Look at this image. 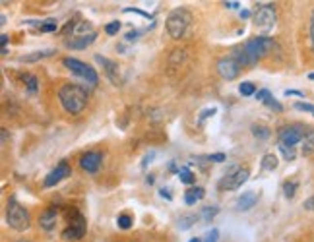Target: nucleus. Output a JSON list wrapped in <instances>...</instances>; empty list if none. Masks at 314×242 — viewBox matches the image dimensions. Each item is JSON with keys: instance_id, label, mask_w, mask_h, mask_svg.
Instances as JSON below:
<instances>
[{"instance_id": "nucleus-32", "label": "nucleus", "mask_w": 314, "mask_h": 242, "mask_svg": "<svg viewBox=\"0 0 314 242\" xmlns=\"http://www.w3.org/2000/svg\"><path fill=\"white\" fill-rule=\"evenodd\" d=\"M295 109L297 110H307V112L314 114V105H311V103H295Z\"/></svg>"}, {"instance_id": "nucleus-17", "label": "nucleus", "mask_w": 314, "mask_h": 242, "mask_svg": "<svg viewBox=\"0 0 314 242\" xmlns=\"http://www.w3.org/2000/svg\"><path fill=\"white\" fill-rule=\"evenodd\" d=\"M256 95H258L256 99H258V101H262L264 105H268L269 109H273V110H277V112H281V110H283L281 103H277V101H275V99L271 97V93H269L268 89H260V91H258Z\"/></svg>"}, {"instance_id": "nucleus-29", "label": "nucleus", "mask_w": 314, "mask_h": 242, "mask_svg": "<svg viewBox=\"0 0 314 242\" xmlns=\"http://www.w3.org/2000/svg\"><path fill=\"white\" fill-rule=\"evenodd\" d=\"M279 151H281V155H283V159H285V161H295V157H297V153H295V147L279 145Z\"/></svg>"}, {"instance_id": "nucleus-43", "label": "nucleus", "mask_w": 314, "mask_h": 242, "mask_svg": "<svg viewBox=\"0 0 314 242\" xmlns=\"http://www.w3.org/2000/svg\"><path fill=\"white\" fill-rule=\"evenodd\" d=\"M152 157H154V153H150V155H146V159H144V163H142V167H144V169L148 167V163L152 161Z\"/></svg>"}, {"instance_id": "nucleus-30", "label": "nucleus", "mask_w": 314, "mask_h": 242, "mask_svg": "<svg viewBox=\"0 0 314 242\" xmlns=\"http://www.w3.org/2000/svg\"><path fill=\"white\" fill-rule=\"evenodd\" d=\"M252 134H254V138H258V140H268V138H269V130H268L266 126H252Z\"/></svg>"}, {"instance_id": "nucleus-31", "label": "nucleus", "mask_w": 314, "mask_h": 242, "mask_svg": "<svg viewBox=\"0 0 314 242\" xmlns=\"http://www.w3.org/2000/svg\"><path fill=\"white\" fill-rule=\"evenodd\" d=\"M118 31H120V22H118V20L105 25V33H107V35H116Z\"/></svg>"}, {"instance_id": "nucleus-19", "label": "nucleus", "mask_w": 314, "mask_h": 242, "mask_svg": "<svg viewBox=\"0 0 314 242\" xmlns=\"http://www.w3.org/2000/svg\"><path fill=\"white\" fill-rule=\"evenodd\" d=\"M204 196H206V192H204L202 186H192L190 190H186V194H184V201H186L188 205H194L196 201L204 199Z\"/></svg>"}, {"instance_id": "nucleus-7", "label": "nucleus", "mask_w": 314, "mask_h": 242, "mask_svg": "<svg viewBox=\"0 0 314 242\" xmlns=\"http://www.w3.org/2000/svg\"><path fill=\"white\" fill-rule=\"evenodd\" d=\"M62 64H64L72 74H76V76H80L82 80H86L91 88H97L99 76H97V72H95L93 66H88L86 62H82V60H78V58H72V56H66V58L62 60Z\"/></svg>"}, {"instance_id": "nucleus-45", "label": "nucleus", "mask_w": 314, "mask_h": 242, "mask_svg": "<svg viewBox=\"0 0 314 242\" xmlns=\"http://www.w3.org/2000/svg\"><path fill=\"white\" fill-rule=\"evenodd\" d=\"M248 16H250L248 10H241V18H248Z\"/></svg>"}, {"instance_id": "nucleus-23", "label": "nucleus", "mask_w": 314, "mask_h": 242, "mask_svg": "<svg viewBox=\"0 0 314 242\" xmlns=\"http://www.w3.org/2000/svg\"><path fill=\"white\" fill-rule=\"evenodd\" d=\"M297 188H299V182H297V180H287V182L283 184V194H285V198H287V199L295 198Z\"/></svg>"}, {"instance_id": "nucleus-21", "label": "nucleus", "mask_w": 314, "mask_h": 242, "mask_svg": "<svg viewBox=\"0 0 314 242\" xmlns=\"http://www.w3.org/2000/svg\"><path fill=\"white\" fill-rule=\"evenodd\" d=\"M275 167H277V157H275L273 153L264 155V159H262V169H264V171H273Z\"/></svg>"}, {"instance_id": "nucleus-14", "label": "nucleus", "mask_w": 314, "mask_h": 242, "mask_svg": "<svg viewBox=\"0 0 314 242\" xmlns=\"http://www.w3.org/2000/svg\"><path fill=\"white\" fill-rule=\"evenodd\" d=\"M95 62H99V64L103 66L107 78H109L114 86H118V84H120V70H118V64H114L112 60L105 58V56H101V54H95Z\"/></svg>"}, {"instance_id": "nucleus-48", "label": "nucleus", "mask_w": 314, "mask_h": 242, "mask_svg": "<svg viewBox=\"0 0 314 242\" xmlns=\"http://www.w3.org/2000/svg\"><path fill=\"white\" fill-rule=\"evenodd\" d=\"M18 242H29V241H18Z\"/></svg>"}, {"instance_id": "nucleus-6", "label": "nucleus", "mask_w": 314, "mask_h": 242, "mask_svg": "<svg viewBox=\"0 0 314 242\" xmlns=\"http://www.w3.org/2000/svg\"><path fill=\"white\" fill-rule=\"evenodd\" d=\"M6 223H8V227H12V229L18 231V233L27 231L29 225H31L27 209H25L16 198H10V201H8V207H6Z\"/></svg>"}, {"instance_id": "nucleus-2", "label": "nucleus", "mask_w": 314, "mask_h": 242, "mask_svg": "<svg viewBox=\"0 0 314 242\" xmlns=\"http://www.w3.org/2000/svg\"><path fill=\"white\" fill-rule=\"evenodd\" d=\"M58 101H60V105L64 107L66 112L80 114V112L86 110L90 95H88V89L78 86V84H64L58 89Z\"/></svg>"}, {"instance_id": "nucleus-13", "label": "nucleus", "mask_w": 314, "mask_h": 242, "mask_svg": "<svg viewBox=\"0 0 314 242\" xmlns=\"http://www.w3.org/2000/svg\"><path fill=\"white\" fill-rule=\"evenodd\" d=\"M101 163H103V155L99 151H88L80 157V167L90 175H95L101 169Z\"/></svg>"}, {"instance_id": "nucleus-28", "label": "nucleus", "mask_w": 314, "mask_h": 242, "mask_svg": "<svg viewBox=\"0 0 314 242\" xmlns=\"http://www.w3.org/2000/svg\"><path fill=\"white\" fill-rule=\"evenodd\" d=\"M194 178H196V176H194L188 169H180V171H179V180H180L182 184H192Z\"/></svg>"}, {"instance_id": "nucleus-9", "label": "nucleus", "mask_w": 314, "mask_h": 242, "mask_svg": "<svg viewBox=\"0 0 314 242\" xmlns=\"http://www.w3.org/2000/svg\"><path fill=\"white\" fill-rule=\"evenodd\" d=\"M277 22V12L273 8V4L264 2L256 8L254 12V27L260 31H269Z\"/></svg>"}, {"instance_id": "nucleus-46", "label": "nucleus", "mask_w": 314, "mask_h": 242, "mask_svg": "<svg viewBox=\"0 0 314 242\" xmlns=\"http://www.w3.org/2000/svg\"><path fill=\"white\" fill-rule=\"evenodd\" d=\"M309 80H314V72L313 74H309Z\"/></svg>"}, {"instance_id": "nucleus-26", "label": "nucleus", "mask_w": 314, "mask_h": 242, "mask_svg": "<svg viewBox=\"0 0 314 242\" xmlns=\"http://www.w3.org/2000/svg\"><path fill=\"white\" fill-rule=\"evenodd\" d=\"M217 213H219V207H217V205H211V207H204V209H202L200 217H202V219L208 223V221H211V219H213Z\"/></svg>"}, {"instance_id": "nucleus-4", "label": "nucleus", "mask_w": 314, "mask_h": 242, "mask_svg": "<svg viewBox=\"0 0 314 242\" xmlns=\"http://www.w3.org/2000/svg\"><path fill=\"white\" fill-rule=\"evenodd\" d=\"M165 27H167V33L171 35V39H184L192 27V12L186 8H175L167 16Z\"/></svg>"}, {"instance_id": "nucleus-10", "label": "nucleus", "mask_w": 314, "mask_h": 242, "mask_svg": "<svg viewBox=\"0 0 314 242\" xmlns=\"http://www.w3.org/2000/svg\"><path fill=\"white\" fill-rule=\"evenodd\" d=\"M309 126H303V124H293V126H283L277 134L279 138V145H287V147H295L297 144L303 142L305 134H307Z\"/></svg>"}, {"instance_id": "nucleus-40", "label": "nucleus", "mask_w": 314, "mask_h": 242, "mask_svg": "<svg viewBox=\"0 0 314 242\" xmlns=\"http://www.w3.org/2000/svg\"><path fill=\"white\" fill-rule=\"evenodd\" d=\"M159 196H161V198H165V199H171V198H173L171 192H169V188H161V190H159Z\"/></svg>"}, {"instance_id": "nucleus-20", "label": "nucleus", "mask_w": 314, "mask_h": 242, "mask_svg": "<svg viewBox=\"0 0 314 242\" xmlns=\"http://www.w3.org/2000/svg\"><path fill=\"white\" fill-rule=\"evenodd\" d=\"M52 54H54V50H52V48H47V50H37V52H33V54H23V56H20V60H22V62H35V60H43V58L52 56Z\"/></svg>"}, {"instance_id": "nucleus-37", "label": "nucleus", "mask_w": 314, "mask_h": 242, "mask_svg": "<svg viewBox=\"0 0 314 242\" xmlns=\"http://www.w3.org/2000/svg\"><path fill=\"white\" fill-rule=\"evenodd\" d=\"M0 43H2V54H8V35L6 33L0 35Z\"/></svg>"}, {"instance_id": "nucleus-18", "label": "nucleus", "mask_w": 314, "mask_h": 242, "mask_svg": "<svg viewBox=\"0 0 314 242\" xmlns=\"http://www.w3.org/2000/svg\"><path fill=\"white\" fill-rule=\"evenodd\" d=\"M303 155L305 157H313L314 155V128L309 126V130H307V134H305V138H303Z\"/></svg>"}, {"instance_id": "nucleus-15", "label": "nucleus", "mask_w": 314, "mask_h": 242, "mask_svg": "<svg viewBox=\"0 0 314 242\" xmlns=\"http://www.w3.org/2000/svg\"><path fill=\"white\" fill-rule=\"evenodd\" d=\"M56 219H58V211L56 207H47L41 215H39V227L43 231H52L56 227Z\"/></svg>"}, {"instance_id": "nucleus-16", "label": "nucleus", "mask_w": 314, "mask_h": 242, "mask_svg": "<svg viewBox=\"0 0 314 242\" xmlns=\"http://www.w3.org/2000/svg\"><path fill=\"white\" fill-rule=\"evenodd\" d=\"M260 199V194L254 192V190H248V192H243V196L237 199V209L239 211H248L256 205V201Z\"/></svg>"}, {"instance_id": "nucleus-47", "label": "nucleus", "mask_w": 314, "mask_h": 242, "mask_svg": "<svg viewBox=\"0 0 314 242\" xmlns=\"http://www.w3.org/2000/svg\"><path fill=\"white\" fill-rule=\"evenodd\" d=\"M188 242H200L198 239H192V241H188Z\"/></svg>"}, {"instance_id": "nucleus-8", "label": "nucleus", "mask_w": 314, "mask_h": 242, "mask_svg": "<svg viewBox=\"0 0 314 242\" xmlns=\"http://www.w3.org/2000/svg\"><path fill=\"white\" fill-rule=\"evenodd\" d=\"M86 231H88V223H86V217L74 209L72 211V217L68 219V227L62 231V239L66 242H78L86 237Z\"/></svg>"}, {"instance_id": "nucleus-1", "label": "nucleus", "mask_w": 314, "mask_h": 242, "mask_svg": "<svg viewBox=\"0 0 314 242\" xmlns=\"http://www.w3.org/2000/svg\"><path fill=\"white\" fill-rule=\"evenodd\" d=\"M275 47V43H273V39H269V37H252V39H248L243 47L235 48L233 50V58L241 64V66H254V64H258L262 58L271 50V48Z\"/></svg>"}, {"instance_id": "nucleus-41", "label": "nucleus", "mask_w": 314, "mask_h": 242, "mask_svg": "<svg viewBox=\"0 0 314 242\" xmlns=\"http://www.w3.org/2000/svg\"><path fill=\"white\" fill-rule=\"evenodd\" d=\"M138 37H140V31H130V33L126 35L128 41H134V39H138Z\"/></svg>"}, {"instance_id": "nucleus-38", "label": "nucleus", "mask_w": 314, "mask_h": 242, "mask_svg": "<svg viewBox=\"0 0 314 242\" xmlns=\"http://www.w3.org/2000/svg\"><path fill=\"white\" fill-rule=\"evenodd\" d=\"M124 12H134V14H140V16H144V18L152 20V16H150V14H146L144 10H138V8H124Z\"/></svg>"}, {"instance_id": "nucleus-25", "label": "nucleus", "mask_w": 314, "mask_h": 242, "mask_svg": "<svg viewBox=\"0 0 314 242\" xmlns=\"http://www.w3.org/2000/svg\"><path fill=\"white\" fill-rule=\"evenodd\" d=\"M196 219H198V215H184V217H180V221H179V229H180V231L190 229V227L196 223Z\"/></svg>"}, {"instance_id": "nucleus-27", "label": "nucleus", "mask_w": 314, "mask_h": 242, "mask_svg": "<svg viewBox=\"0 0 314 242\" xmlns=\"http://www.w3.org/2000/svg\"><path fill=\"white\" fill-rule=\"evenodd\" d=\"M239 91H241V95L252 97L254 93H256V86H254V84H250V82H245V84H241V86H239Z\"/></svg>"}, {"instance_id": "nucleus-34", "label": "nucleus", "mask_w": 314, "mask_h": 242, "mask_svg": "<svg viewBox=\"0 0 314 242\" xmlns=\"http://www.w3.org/2000/svg\"><path fill=\"white\" fill-rule=\"evenodd\" d=\"M206 159L211 161V163H223L227 157H225V153H213V155H208Z\"/></svg>"}, {"instance_id": "nucleus-33", "label": "nucleus", "mask_w": 314, "mask_h": 242, "mask_svg": "<svg viewBox=\"0 0 314 242\" xmlns=\"http://www.w3.org/2000/svg\"><path fill=\"white\" fill-rule=\"evenodd\" d=\"M215 112H217V110H215V109H213V107H211V109H204V110H202V114H200V116H198V122H200V124H202V122H204V120H206V118H208V116H213V114H215Z\"/></svg>"}, {"instance_id": "nucleus-5", "label": "nucleus", "mask_w": 314, "mask_h": 242, "mask_svg": "<svg viewBox=\"0 0 314 242\" xmlns=\"http://www.w3.org/2000/svg\"><path fill=\"white\" fill-rule=\"evenodd\" d=\"M250 176V171L248 167H243V165H231L225 175L219 178L217 182V190L219 192H231V190H239Z\"/></svg>"}, {"instance_id": "nucleus-12", "label": "nucleus", "mask_w": 314, "mask_h": 242, "mask_svg": "<svg viewBox=\"0 0 314 242\" xmlns=\"http://www.w3.org/2000/svg\"><path fill=\"white\" fill-rule=\"evenodd\" d=\"M68 175H72V169H70V165L66 163V161H60L54 169H52L51 173L45 176V188H52V186H56L60 180H64Z\"/></svg>"}, {"instance_id": "nucleus-36", "label": "nucleus", "mask_w": 314, "mask_h": 242, "mask_svg": "<svg viewBox=\"0 0 314 242\" xmlns=\"http://www.w3.org/2000/svg\"><path fill=\"white\" fill-rule=\"evenodd\" d=\"M309 33H311V45H313V50H314V8L311 12V25H309Z\"/></svg>"}, {"instance_id": "nucleus-3", "label": "nucleus", "mask_w": 314, "mask_h": 242, "mask_svg": "<svg viewBox=\"0 0 314 242\" xmlns=\"http://www.w3.org/2000/svg\"><path fill=\"white\" fill-rule=\"evenodd\" d=\"M66 35H70V37H66L64 45H66L68 48H74V50L90 47V45L97 39V33L93 31L91 23H90V22H86V20L70 22V23H68V27H66Z\"/></svg>"}, {"instance_id": "nucleus-24", "label": "nucleus", "mask_w": 314, "mask_h": 242, "mask_svg": "<svg viewBox=\"0 0 314 242\" xmlns=\"http://www.w3.org/2000/svg\"><path fill=\"white\" fill-rule=\"evenodd\" d=\"M23 80H25L27 93H29V95H35V93H37V88H39V84H37V78H35V76H31V74H27Z\"/></svg>"}, {"instance_id": "nucleus-22", "label": "nucleus", "mask_w": 314, "mask_h": 242, "mask_svg": "<svg viewBox=\"0 0 314 242\" xmlns=\"http://www.w3.org/2000/svg\"><path fill=\"white\" fill-rule=\"evenodd\" d=\"M116 225H118V229L128 231V229L134 225V219H132L130 215H126V213H120V215L116 217Z\"/></svg>"}, {"instance_id": "nucleus-44", "label": "nucleus", "mask_w": 314, "mask_h": 242, "mask_svg": "<svg viewBox=\"0 0 314 242\" xmlns=\"http://www.w3.org/2000/svg\"><path fill=\"white\" fill-rule=\"evenodd\" d=\"M285 95H297V97H303V93H301V91H293V89H287V91H285Z\"/></svg>"}, {"instance_id": "nucleus-11", "label": "nucleus", "mask_w": 314, "mask_h": 242, "mask_svg": "<svg viewBox=\"0 0 314 242\" xmlns=\"http://www.w3.org/2000/svg\"><path fill=\"white\" fill-rule=\"evenodd\" d=\"M241 64L229 54V56H225V58H221L219 62H217V72H219V76L223 78V80H227V82H231V80H237L239 78V74H241Z\"/></svg>"}, {"instance_id": "nucleus-39", "label": "nucleus", "mask_w": 314, "mask_h": 242, "mask_svg": "<svg viewBox=\"0 0 314 242\" xmlns=\"http://www.w3.org/2000/svg\"><path fill=\"white\" fill-rule=\"evenodd\" d=\"M305 209H307V211H314V196H311V198L305 201Z\"/></svg>"}, {"instance_id": "nucleus-42", "label": "nucleus", "mask_w": 314, "mask_h": 242, "mask_svg": "<svg viewBox=\"0 0 314 242\" xmlns=\"http://www.w3.org/2000/svg\"><path fill=\"white\" fill-rule=\"evenodd\" d=\"M225 6L233 10V8H239V2H235V0H231V2H225Z\"/></svg>"}, {"instance_id": "nucleus-35", "label": "nucleus", "mask_w": 314, "mask_h": 242, "mask_svg": "<svg viewBox=\"0 0 314 242\" xmlns=\"http://www.w3.org/2000/svg\"><path fill=\"white\" fill-rule=\"evenodd\" d=\"M217 237H219V231H217V229H211L208 235H206L204 242H217Z\"/></svg>"}]
</instances>
